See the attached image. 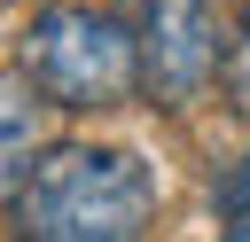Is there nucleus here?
Masks as SVG:
<instances>
[{"label": "nucleus", "instance_id": "obj_1", "mask_svg": "<svg viewBox=\"0 0 250 242\" xmlns=\"http://www.w3.org/2000/svg\"><path fill=\"white\" fill-rule=\"evenodd\" d=\"M8 203H16V242H141L156 219V172L133 148L62 141L23 172Z\"/></svg>", "mask_w": 250, "mask_h": 242}, {"label": "nucleus", "instance_id": "obj_2", "mask_svg": "<svg viewBox=\"0 0 250 242\" xmlns=\"http://www.w3.org/2000/svg\"><path fill=\"white\" fill-rule=\"evenodd\" d=\"M23 86L47 109H125L141 70H133V31L102 8H47L23 31Z\"/></svg>", "mask_w": 250, "mask_h": 242}, {"label": "nucleus", "instance_id": "obj_3", "mask_svg": "<svg viewBox=\"0 0 250 242\" xmlns=\"http://www.w3.org/2000/svg\"><path fill=\"white\" fill-rule=\"evenodd\" d=\"M133 70L156 94V109H188L203 101L211 70H219V16L203 0H141V39H133Z\"/></svg>", "mask_w": 250, "mask_h": 242}, {"label": "nucleus", "instance_id": "obj_4", "mask_svg": "<svg viewBox=\"0 0 250 242\" xmlns=\"http://www.w3.org/2000/svg\"><path fill=\"white\" fill-rule=\"evenodd\" d=\"M39 156H47V101L23 86V70H0V195H16Z\"/></svg>", "mask_w": 250, "mask_h": 242}]
</instances>
